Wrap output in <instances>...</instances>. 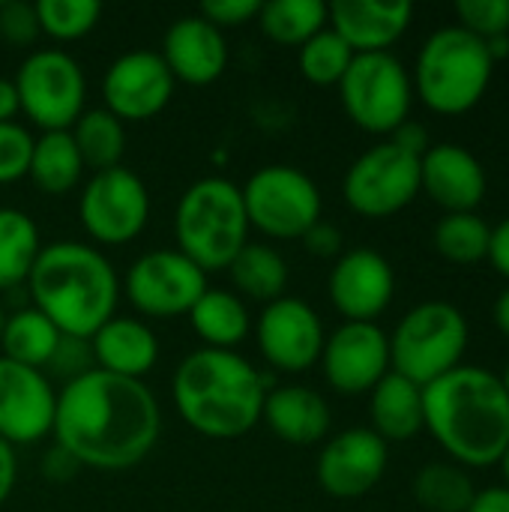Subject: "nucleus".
Returning <instances> with one entry per match:
<instances>
[{"label":"nucleus","instance_id":"58836bf2","mask_svg":"<svg viewBox=\"0 0 509 512\" xmlns=\"http://www.w3.org/2000/svg\"><path fill=\"white\" fill-rule=\"evenodd\" d=\"M51 375H57L63 384L66 381H75L87 372L96 369L93 363V348H90V339H75V336H60L54 354H51V363L45 366Z\"/></svg>","mask_w":509,"mask_h":512},{"label":"nucleus","instance_id":"4468645a","mask_svg":"<svg viewBox=\"0 0 509 512\" xmlns=\"http://www.w3.org/2000/svg\"><path fill=\"white\" fill-rule=\"evenodd\" d=\"M255 339L261 357L279 372H306L321 360L324 324L318 312L300 297H279L267 303L255 321Z\"/></svg>","mask_w":509,"mask_h":512},{"label":"nucleus","instance_id":"a19ab883","mask_svg":"<svg viewBox=\"0 0 509 512\" xmlns=\"http://www.w3.org/2000/svg\"><path fill=\"white\" fill-rule=\"evenodd\" d=\"M258 12H261V0H207L198 9V15L219 30L249 24L258 18Z\"/></svg>","mask_w":509,"mask_h":512},{"label":"nucleus","instance_id":"39448f33","mask_svg":"<svg viewBox=\"0 0 509 512\" xmlns=\"http://www.w3.org/2000/svg\"><path fill=\"white\" fill-rule=\"evenodd\" d=\"M495 75V60L483 39L471 36L459 24L435 30L420 54L411 75L414 93L423 105L444 117L468 114L480 105Z\"/></svg>","mask_w":509,"mask_h":512},{"label":"nucleus","instance_id":"7c9ffc66","mask_svg":"<svg viewBox=\"0 0 509 512\" xmlns=\"http://www.w3.org/2000/svg\"><path fill=\"white\" fill-rule=\"evenodd\" d=\"M327 18L330 12H327V3L321 0H270V3H261V12L255 21L261 33L273 39L276 45L300 48L327 27Z\"/></svg>","mask_w":509,"mask_h":512},{"label":"nucleus","instance_id":"603ef678","mask_svg":"<svg viewBox=\"0 0 509 512\" xmlns=\"http://www.w3.org/2000/svg\"><path fill=\"white\" fill-rule=\"evenodd\" d=\"M498 468H501V474H504V486H507V489H509V447H507V453L501 456Z\"/></svg>","mask_w":509,"mask_h":512},{"label":"nucleus","instance_id":"393cba45","mask_svg":"<svg viewBox=\"0 0 509 512\" xmlns=\"http://www.w3.org/2000/svg\"><path fill=\"white\" fill-rule=\"evenodd\" d=\"M372 432L381 441H411L423 432V387L387 372L369 393Z\"/></svg>","mask_w":509,"mask_h":512},{"label":"nucleus","instance_id":"0eeeda50","mask_svg":"<svg viewBox=\"0 0 509 512\" xmlns=\"http://www.w3.org/2000/svg\"><path fill=\"white\" fill-rule=\"evenodd\" d=\"M468 345L471 327L465 312L447 300H426L405 312L390 333V372L429 387L462 366Z\"/></svg>","mask_w":509,"mask_h":512},{"label":"nucleus","instance_id":"bb28decb","mask_svg":"<svg viewBox=\"0 0 509 512\" xmlns=\"http://www.w3.org/2000/svg\"><path fill=\"white\" fill-rule=\"evenodd\" d=\"M84 162L69 132H42L33 138L27 177L45 195H66L81 183Z\"/></svg>","mask_w":509,"mask_h":512},{"label":"nucleus","instance_id":"b1692460","mask_svg":"<svg viewBox=\"0 0 509 512\" xmlns=\"http://www.w3.org/2000/svg\"><path fill=\"white\" fill-rule=\"evenodd\" d=\"M90 348L96 369L132 381H141L159 360V339L138 318L114 315L90 336Z\"/></svg>","mask_w":509,"mask_h":512},{"label":"nucleus","instance_id":"aec40b11","mask_svg":"<svg viewBox=\"0 0 509 512\" xmlns=\"http://www.w3.org/2000/svg\"><path fill=\"white\" fill-rule=\"evenodd\" d=\"M483 162L462 144H432L420 159V192L444 213H474L486 198Z\"/></svg>","mask_w":509,"mask_h":512},{"label":"nucleus","instance_id":"72a5a7b5","mask_svg":"<svg viewBox=\"0 0 509 512\" xmlns=\"http://www.w3.org/2000/svg\"><path fill=\"white\" fill-rule=\"evenodd\" d=\"M432 240L441 258L453 264H480L489 258L492 225L477 213H444Z\"/></svg>","mask_w":509,"mask_h":512},{"label":"nucleus","instance_id":"49530a36","mask_svg":"<svg viewBox=\"0 0 509 512\" xmlns=\"http://www.w3.org/2000/svg\"><path fill=\"white\" fill-rule=\"evenodd\" d=\"M18 480V459H15V447L9 441L0 438V507L9 501L12 489Z\"/></svg>","mask_w":509,"mask_h":512},{"label":"nucleus","instance_id":"a18cd8bd","mask_svg":"<svg viewBox=\"0 0 509 512\" xmlns=\"http://www.w3.org/2000/svg\"><path fill=\"white\" fill-rule=\"evenodd\" d=\"M486 261H492V267L509 279V216L507 219H501L495 228H492V240H489V258Z\"/></svg>","mask_w":509,"mask_h":512},{"label":"nucleus","instance_id":"4be33fe9","mask_svg":"<svg viewBox=\"0 0 509 512\" xmlns=\"http://www.w3.org/2000/svg\"><path fill=\"white\" fill-rule=\"evenodd\" d=\"M327 12V27L339 33L354 54L390 51V45L405 36L414 18V6L408 0H336L327 6Z\"/></svg>","mask_w":509,"mask_h":512},{"label":"nucleus","instance_id":"5fc2aeb1","mask_svg":"<svg viewBox=\"0 0 509 512\" xmlns=\"http://www.w3.org/2000/svg\"><path fill=\"white\" fill-rule=\"evenodd\" d=\"M3 324H6V312H3V306H0V333H3Z\"/></svg>","mask_w":509,"mask_h":512},{"label":"nucleus","instance_id":"9b49d317","mask_svg":"<svg viewBox=\"0 0 509 512\" xmlns=\"http://www.w3.org/2000/svg\"><path fill=\"white\" fill-rule=\"evenodd\" d=\"M345 204L366 219H387L420 195V159L390 141L360 153L342 180Z\"/></svg>","mask_w":509,"mask_h":512},{"label":"nucleus","instance_id":"473e14b6","mask_svg":"<svg viewBox=\"0 0 509 512\" xmlns=\"http://www.w3.org/2000/svg\"><path fill=\"white\" fill-rule=\"evenodd\" d=\"M414 498L426 512H468L477 498V486L462 465L432 462L417 471Z\"/></svg>","mask_w":509,"mask_h":512},{"label":"nucleus","instance_id":"864d4df0","mask_svg":"<svg viewBox=\"0 0 509 512\" xmlns=\"http://www.w3.org/2000/svg\"><path fill=\"white\" fill-rule=\"evenodd\" d=\"M501 381H504V387H507V393H509V363H507V369H504V375H501Z\"/></svg>","mask_w":509,"mask_h":512},{"label":"nucleus","instance_id":"f3484780","mask_svg":"<svg viewBox=\"0 0 509 512\" xmlns=\"http://www.w3.org/2000/svg\"><path fill=\"white\" fill-rule=\"evenodd\" d=\"M57 390L48 375L0 357V438L12 447L39 444L54 429Z\"/></svg>","mask_w":509,"mask_h":512},{"label":"nucleus","instance_id":"c85d7f7f","mask_svg":"<svg viewBox=\"0 0 509 512\" xmlns=\"http://www.w3.org/2000/svg\"><path fill=\"white\" fill-rule=\"evenodd\" d=\"M42 252L36 222L18 207H0V291L27 285V276Z\"/></svg>","mask_w":509,"mask_h":512},{"label":"nucleus","instance_id":"37998d69","mask_svg":"<svg viewBox=\"0 0 509 512\" xmlns=\"http://www.w3.org/2000/svg\"><path fill=\"white\" fill-rule=\"evenodd\" d=\"M390 144H393V147H399L402 153L414 156V159H423V156H426V150L432 147V141H429V129H426L423 123L411 120V117H408L399 129H393V132H390Z\"/></svg>","mask_w":509,"mask_h":512},{"label":"nucleus","instance_id":"dca6fc26","mask_svg":"<svg viewBox=\"0 0 509 512\" xmlns=\"http://www.w3.org/2000/svg\"><path fill=\"white\" fill-rule=\"evenodd\" d=\"M174 75L168 72L159 51L120 54L102 78L105 111L120 123H141L165 111L174 96Z\"/></svg>","mask_w":509,"mask_h":512},{"label":"nucleus","instance_id":"de8ad7c7","mask_svg":"<svg viewBox=\"0 0 509 512\" xmlns=\"http://www.w3.org/2000/svg\"><path fill=\"white\" fill-rule=\"evenodd\" d=\"M468 512H509V489L507 486H495V489L477 492Z\"/></svg>","mask_w":509,"mask_h":512},{"label":"nucleus","instance_id":"f257e3e1","mask_svg":"<svg viewBox=\"0 0 509 512\" xmlns=\"http://www.w3.org/2000/svg\"><path fill=\"white\" fill-rule=\"evenodd\" d=\"M159 432L162 411L144 381L93 369L57 393L51 435L81 468H135L153 453Z\"/></svg>","mask_w":509,"mask_h":512},{"label":"nucleus","instance_id":"e433bc0d","mask_svg":"<svg viewBox=\"0 0 509 512\" xmlns=\"http://www.w3.org/2000/svg\"><path fill=\"white\" fill-rule=\"evenodd\" d=\"M456 18L462 30L483 42L509 36V0H459Z\"/></svg>","mask_w":509,"mask_h":512},{"label":"nucleus","instance_id":"4c0bfd02","mask_svg":"<svg viewBox=\"0 0 509 512\" xmlns=\"http://www.w3.org/2000/svg\"><path fill=\"white\" fill-rule=\"evenodd\" d=\"M33 135L21 123H0V186L27 177Z\"/></svg>","mask_w":509,"mask_h":512},{"label":"nucleus","instance_id":"cd10ccee","mask_svg":"<svg viewBox=\"0 0 509 512\" xmlns=\"http://www.w3.org/2000/svg\"><path fill=\"white\" fill-rule=\"evenodd\" d=\"M57 342H60V330L33 306H24L6 315V324L0 333V348L6 360L45 372Z\"/></svg>","mask_w":509,"mask_h":512},{"label":"nucleus","instance_id":"412c9836","mask_svg":"<svg viewBox=\"0 0 509 512\" xmlns=\"http://www.w3.org/2000/svg\"><path fill=\"white\" fill-rule=\"evenodd\" d=\"M159 57L165 60L174 81L207 87L219 81L228 66V42L219 27H213L207 18L195 12L177 18L165 30Z\"/></svg>","mask_w":509,"mask_h":512},{"label":"nucleus","instance_id":"3c124183","mask_svg":"<svg viewBox=\"0 0 509 512\" xmlns=\"http://www.w3.org/2000/svg\"><path fill=\"white\" fill-rule=\"evenodd\" d=\"M486 48H489V57L498 63V60H507L509 57V36H495V39H486Z\"/></svg>","mask_w":509,"mask_h":512},{"label":"nucleus","instance_id":"a878e982","mask_svg":"<svg viewBox=\"0 0 509 512\" xmlns=\"http://www.w3.org/2000/svg\"><path fill=\"white\" fill-rule=\"evenodd\" d=\"M189 324L204 342V348L234 351L249 336V309L240 294L207 288L189 312Z\"/></svg>","mask_w":509,"mask_h":512},{"label":"nucleus","instance_id":"09e8293b","mask_svg":"<svg viewBox=\"0 0 509 512\" xmlns=\"http://www.w3.org/2000/svg\"><path fill=\"white\" fill-rule=\"evenodd\" d=\"M15 114H21L15 84L9 78H0V123H12Z\"/></svg>","mask_w":509,"mask_h":512},{"label":"nucleus","instance_id":"79ce46f5","mask_svg":"<svg viewBox=\"0 0 509 512\" xmlns=\"http://www.w3.org/2000/svg\"><path fill=\"white\" fill-rule=\"evenodd\" d=\"M300 240H303L306 252L315 255V258H339L342 255V231L336 225L324 222V219L315 222Z\"/></svg>","mask_w":509,"mask_h":512},{"label":"nucleus","instance_id":"c756f323","mask_svg":"<svg viewBox=\"0 0 509 512\" xmlns=\"http://www.w3.org/2000/svg\"><path fill=\"white\" fill-rule=\"evenodd\" d=\"M228 273H231L234 288L243 297L261 300L264 306L273 303V300H279V297H285V288H288V264L267 243H246L240 249V255L231 261Z\"/></svg>","mask_w":509,"mask_h":512},{"label":"nucleus","instance_id":"7ed1b4c3","mask_svg":"<svg viewBox=\"0 0 509 512\" xmlns=\"http://www.w3.org/2000/svg\"><path fill=\"white\" fill-rule=\"evenodd\" d=\"M171 393L189 429L213 441H234L261 423L267 378L237 351L198 348L180 360Z\"/></svg>","mask_w":509,"mask_h":512},{"label":"nucleus","instance_id":"8fccbe9b","mask_svg":"<svg viewBox=\"0 0 509 512\" xmlns=\"http://www.w3.org/2000/svg\"><path fill=\"white\" fill-rule=\"evenodd\" d=\"M495 324H498V330L509 339V288H504L501 297L495 300Z\"/></svg>","mask_w":509,"mask_h":512},{"label":"nucleus","instance_id":"a211bd4d","mask_svg":"<svg viewBox=\"0 0 509 512\" xmlns=\"http://www.w3.org/2000/svg\"><path fill=\"white\" fill-rule=\"evenodd\" d=\"M330 303L345 321L375 324L393 303L396 273L393 264L375 249L342 252L327 279Z\"/></svg>","mask_w":509,"mask_h":512},{"label":"nucleus","instance_id":"5701e85b","mask_svg":"<svg viewBox=\"0 0 509 512\" xmlns=\"http://www.w3.org/2000/svg\"><path fill=\"white\" fill-rule=\"evenodd\" d=\"M261 420L270 426V432L279 441L294 444V447H312L324 441L333 426L327 399L303 384L267 390Z\"/></svg>","mask_w":509,"mask_h":512},{"label":"nucleus","instance_id":"c03bdc74","mask_svg":"<svg viewBox=\"0 0 509 512\" xmlns=\"http://www.w3.org/2000/svg\"><path fill=\"white\" fill-rule=\"evenodd\" d=\"M78 468H81V465H78L66 450H60L57 444H54V450H48V453L42 456V474H45V480H51V483H69V480L75 477Z\"/></svg>","mask_w":509,"mask_h":512},{"label":"nucleus","instance_id":"2eb2a0df","mask_svg":"<svg viewBox=\"0 0 509 512\" xmlns=\"http://www.w3.org/2000/svg\"><path fill=\"white\" fill-rule=\"evenodd\" d=\"M318 363L336 393H372V387L390 372V336L378 324L345 321L324 339Z\"/></svg>","mask_w":509,"mask_h":512},{"label":"nucleus","instance_id":"1a4fd4ad","mask_svg":"<svg viewBox=\"0 0 509 512\" xmlns=\"http://www.w3.org/2000/svg\"><path fill=\"white\" fill-rule=\"evenodd\" d=\"M12 84L18 93L21 114L42 132H69L72 123L84 114V69L72 54L60 48H42L27 54Z\"/></svg>","mask_w":509,"mask_h":512},{"label":"nucleus","instance_id":"c9c22d12","mask_svg":"<svg viewBox=\"0 0 509 512\" xmlns=\"http://www.w3.org/2000/svg\"><path fill=\"white\" fill-rule=\"evenodd\" d=\"M33 6L39 18V33L57 42H75L87 36L102 18V6L96 0H39Z\"/></svg>","mask_w":509,"mask_h":512},{"label":"nucleus","instance_id":"20e7f679","mask_svg":"<svg viewBox=\"0 0 509 512\" xmlns=\"http://www.w3.org/2000/svg\"><path fill=\"white\" fill-rule=\"evenodd\" d=\"M27 294L60 336L90 339L105 321L114 318L120 282L111 261L87 243L60 240L42 246L30 276Z\"/></svg>","mask_w":509,"mask_h":512},{"label":"nucleus","instance_id":"f704fd0d","mask_svg":"<svg viewBox=\"0 0 509 512\" xmlns=\"http://www.w3.org/2000/svg\"><path fill=\"white\" fill-rule=\"evenodd\" d=\"M351 60H354V51L330 27H324L306 45H300V54H297L300 75L315 87H339Z\"/></svg>","mask_w":509,"mask_h":512},{"label":"nucleus","instance_id":"2f4dec72","mask_svg":"<svg viewBox=\"0 0 509 512\" xmlns=\"http://www.w3.org/2000/svg\"><path fill=\"white\" fill-rule=\"evenodd\" d=\"M69 135L78 147L84 168H93V174L117 168L126 153V129L105 108H84V114L72 123Z\"/></svg>","mask_w":509,"mask_h":512},{"label":"nucleus","instance_id":"ddd939ff","mask_svg":"<svg viewBox=\"0 0 509 512\" xmlns=\"http://www.w3.org/2000/svg\"><path fill=\"white\" fill-rule=\"evenodd\" d=\"M207 273L177 249H153L135 258L123 291L144 318H180L207 291Z\"/></svg>","mask_w":509,"mask_h":512},{"label":"nucleus","instance_id":"f8f14e48","mask_svg":"<svg viewBox=\"0 0 509 512\" xmlns=\"http://www.w3.org/2000/svg\"><path fill=\"white\" fill-rule=\"evenodd\" d=\"M78 216L90 240L99 246H123L147 228L150 192L144 180L123 165L96 171L81 189Z\"/></svg>","mask_w":509,"mask_h":512},{"label":"nucleus","instance_id":"6e6552de","mask_svg":"<svg viewBox=\"0 0 509 512\" xmlns=\"http://www.w3.org/2000/svg\"><path fill=\"white\" fill-rule=\"evenodd\" d=\"M339 99L354 126L372 135H390L411 114V72L390 51L354 54L345 78L339 81Z\"/></svg>","mask_w":509,"mask_h":512},{"label":"nucleus","instance_id":"423d86ee","mask_svg":"<svg viewBox=\"0 0 509 512\" xmlns=\"http://www.w3.org/2000/svg\"><path fill=\"white\" fill-rule=\"evenodd\" d=\"M177 252L204 273L228 270L249 243L243 192L228 177H201L177 201L174 213Z\"/></svg>","mask_w":509,"mask_h":512},{"label":"nucleus","instance_id":"6ab92c4d","mask_svg":"<svg viewBox=\"0 0 509 512\" xmlns=\"http://www.w3.org/2000/svg\"><path fill=\"white\" fill-rule=\"evenodd\" d=\"M387 459V441L372 429H345L324 444L315 462V477L330 498L351 501L369 495L381 483Z\"/></svg>","mask_w":509,"mask_h":512},{"label":"nucleus","instance_id":"f03ea898","mask_svg":"<svg viewBox=\"0 0 509 512\" xmlns=\"http://www.w3.org/2000/svg\"><path fill=\"white\" fill-rule=\"evenodd\" d=\"M423 429L462 468H492L509 447V393L501 375L459 366L423 387Z\"/></svg>","mask_w":509,"mask_h":512},{"label":"nucleus","instance_id":"9d476101","mask_svg":"<svg viewBox=\"0 0 509 512\" xmlns=\"http://www.w3.org/2000/svg\"><path fill=\"white\" fill-rule=\"evenodd\" d=\"M243 192L249 228L273 240H300L315 222H321V189L294 165L258 168Z\"/></svg>","mask_w":509,"mask_h":512},{"label":"nucleus","instance_id":"ea45409f","mask_svg":"<svg viewBox=\"0 0 509 512\" xmlns=\"http://www.w3.org/2000/svg\"><path fill=\"white\" fill-rule=\"evenodd\" d=\"M39 36L36 6L24 0H12L0 6V39L12 45H30Z\"/></svg>","mask_w":509,"mask_h":512}]
</instances>
